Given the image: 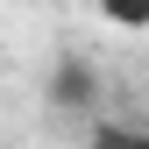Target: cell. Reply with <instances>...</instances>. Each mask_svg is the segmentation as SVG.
Instances as JSON below:
<instances>
[{
	"instance_id": "2",
	"label": "cell",
	"mask_w": 149,
	"mask_h": 149,
	"mask_svg": "<svg viewBox=\"0 0 149 149\" xmlns=\"http://www.w3.org/2000/svg\"><path fill=\"white\" fill-rule=\"evenodd\" d=\"M92 149H149V135H142V128H100Z\"/></svg>"
},
{
	"instance_id": "1",
	"label": "cell",
	"mask_w": 149,
	"mask_h": 149,
	"mask_svg": "<svg viewBox=\"0 0 149 149\" xmlns=\"http://www.w3.org/2000/svg\"><path fill=\"white\" fill-rule=\"evenodd\" d=\"M92 14H107V22L128 29V36H142V29H149V0H92Z\"/></svg>"
}]
</instances>
